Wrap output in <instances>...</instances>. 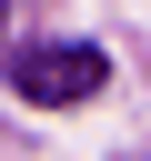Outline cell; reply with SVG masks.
I'll list each match as a JSON object with an SVG mask.
<instances>
[{
    "mask_svg": "<svg viewBox=\"0 0 151 161\" xmlns=\"http://www.w3.org/2000/svg\"><path fill=\"white\" fill-rule=\"evenodd\" d=\"M101 80H111V60H101L91 40H40V50H20V60H10V91H20V101H40V111L91 101Z\"/></svg>",
    "mask_w": 151,
    "mask_h": 161,
    "instance_id": "1",
    "label": "cell"
}]
</instances>
